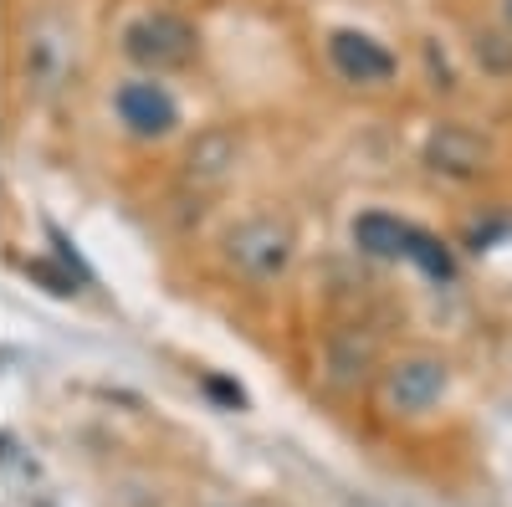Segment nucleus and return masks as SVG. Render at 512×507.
I'll return each mask as SVG.
<instances>
[{"mask_svg": "<svg viewBox=\"0 0 512 507\" xmlns=\"http://www.w3.org/2000/svg\"><path fill=\"white\" fill-rule=\"evenodd\" d=\"M236 164V144L226 139V134H205L195 149H190V175L195 180H226V169Z\"/></svg>", "mask_w": 512, "mask_h": 507, "instance_id": "obj_8", "label": "nucleus"}, {"mask_svg": "<svg viewBox=\"0 0 512 507\" xmlns=\"http://www.w3.org/2000/svg\"><path fill=\"white\" fill-rule=\"evenodd\" d=\"M446 390H451V364L441 354H405L379 379V400H384V410H395V415L436 410L446 400Z\"/></svg>", "mask_w": 512, "mask_h": 507, "instance_id": "obj_5", "label": "nucleus"}, {"mask_svg": "<svg viewBox=\"0 0 512 507\" xmlns=\"http://www.w3.org/2000/svg\"><path fill=\"white\" fill-rule=\"evenodd\" d=\"M200 52V36L185 16L175 11H144L123 26V57L139 62L144 72H169V67H185Z\"/></svg>", "mask_w": 512, "mask_h": 507, "instance_id": "obj_4", "label": "nucleus"}, {"mask_svg": "<svg viewBox=\"0 0 512 507\" xmlns=\"http://www.w3.org/2000/svg\"><path fill=\"white\" fill-rule=\"evenodd\" d=\"M113 123L139 139V144H159L180 129V98L159 82V72H139V77H123L118 88L108 93Z\"/></svg>", "mask_w": 512, "mask_h": 507, "instance_id": "obj_2", "label": "nucleus"}, {"mask_svg": "<svg viewBox=\"0 0 512 507\" xmlns=\"http://www.w3.org/2000/svg\"><path fill=\"white\" fill-rule=\"evenodd\" d=\"M354 241H359L364 257L410 262V267H420L425 277H436V282H451V277H456L451 251H446L431 231H420V226L390 216V210H364V216L354 221Z\"/></svg>", "mask_w": 512, "mask_h": 507, "instance_id": "obj_1", "label": "nucleus"}, {"mask_svg": "<svg viewBox=\"0 0 512 507\" xmlns=\"http://www.w3.org/2000/svg\"><path fill=\"white\" fill-rule=\"evenodd\" d=\"M328 67L344 82H354V88H384V82H395L400 57L384 41H374L369 31L338 26V31H328Z\"/></svg>", "mask_w": 512, "mask_h": 507, "instance_id": "obj_6", "label": "nucleus"}, {"mask_svg": "<svg viewBox=\"0 0 512 507\" xmlns=\"http://www.w3.org/2000/svg\"><path fill=\"white\" fill-rule=\"evenodd\" d=\"M502 21H507V31H512V0H502Z\"/></svg>", "mask_w": 512, "mask_h": 507, "instance_id": "obj_10", "label": "nucleus"}, {"mask_svg": "<svg viewBox=\"0 0 512 507\" xmlns=\"http://www.w3.org/2000/svg\"><path fill=\"white\" fill-rule=\"evenodd\" d=\"M297 236L277 216H246L241 226L226 231V267L246 282H272L292 267Z\"/></svg>", "mask_w": 512, "mask_h": 507, "instance_id": "obj_3", "label": "nucleus"}, {"mask_svg": "<svg viewBox=\"0 0 512 507\" xmlns=\"http://www.w3.org/2000/svg\"><path fill=\"white\" fill-rule=\"evenodd\" d=\"M477 62H487L492 72H512V36L482 31V36H477Z\"/></svg>", "mask_w": 512, "mask_h": 507, "instance_id": "obj_9", "label": "nucleus"}, {"mask_svg": "<svg viewBox=\"0 0 512 507\" xmlns=\"http://www.w3.org/2000/svg\"><path fill=\"white\" fill-rule=\"evenodd\" d=\"M492 149L482 134L461 129V123H441V129L425 139V164L436 169V175H456V180H477L487 169Z\"/></svg>", "mask_w": 512, "mask_h": 507, "instance_id": "obj_7", "label": "nucleus"}]
</instances>
